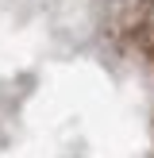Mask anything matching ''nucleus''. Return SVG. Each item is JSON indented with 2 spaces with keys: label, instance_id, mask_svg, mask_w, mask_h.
<instances>
[{
  "label": "nucleus",
  "instance_id": "obj_1",
  "mask_svg": "<svg viewBox=\"0 0 154 158\" xmlns=\"http://www.w3.org/2000/svg\"><path fill=\"white\" fill-rule=\"evenodd\" d=\"M150 19H154V15H150Z\"/></svg>",
  "mask_w": 154,
  "mask_h": 158
}]
</instances>
